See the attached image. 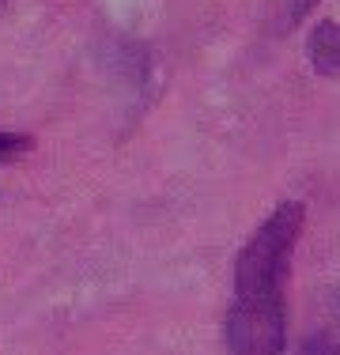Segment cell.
Masks as SVG:
<instances>
[{
  "instance_id": "3",
  "label": "cell",
  "mask_w": 340,
  "mask_h": 355,
  "mask_svg": "<svg viewBox=\"0 0 340 355\" xmlns=\"http://www.w3.org/2000/svg\"><path fill=\"white\" fill-rule=\"evenodd\" d=\"M299 355H340V291H333L321 302Z\"/></svg>"
},
{
  "instance_id": "5",
  "label": "cell",
  "mask_w": 340,
  "mask_h": 355,
  "mask_svg": "<svg viewBox=\"0 0 340 355\" xmlns=\"http://www.w3.org/2000/svg\"><path fill=\"white\" fill-rule=\"evenodd\" d=\"M27 148H31V137H19V132H0V163L19 159Z\"/></svg>"
},
{
  "instance_id": "2",
  "label": "cell",
  "mask_w": 340,
  "mask_h": 355,
  "mask_svg": "<svg viewBox=\"0 0 340 355\" xmlns=\"http://www.w3.org/2000/svg\"><path fill=\"white\" fill-rule=\"evenodd\" d=\"M284 306L231 302L227 314V348L231 355H280L284 352Z\"/></svg>"
},
{
  "instance_id": "1",
  "label": "cell",
  "mask_w": 340,
  "mask_h": 355,
  "mask_svg": "<svg viewBox=\"0 0 340 355\" xmlns=\"http://www.w3.org/2000/svg\"><path fill=\"white\" fill-rule=\"evenodd\" d=\"M303 227V205H280L253 231L235 265V302L284 306V272Z\"/></svg>"
},
{
  "instance_id": "6",
  "label": "cell",
  "mask_w": 340,
  "mask_h": 355,
  "mask_svg": "<svg viewBox=\"0 0 340 355\" xmlns=\"http://www.w3.org/2000/svg\"><path fill=\"white\" fill-rule=\"evenodd\" d=\"M314 4H318V0H291V19H303Z\"/></svg>"
},
{
  "instance_id": "7",
  "label": "cell",
  "mask_w": 340,
  "mask_h": 355,
  "mask_svg": "<svg viewBox=\"0 0 340 355\" xmlns=\"http://www.w3.org/2000/svg\"><path fill=\"white\" fill-rule=\"evenodd\" d=\"M0 8H4V0H0Z\"/></svg>"
},
{
  "instance_id": "4",
  "label": "cell",
  "mask_w": 340,
  "mask_h": 355,
  "mask_svg": "<svg viewBox=\"0 0 340 355\" xmlns=\"http://www.w3.org/2000/svg\"><path fill=\"white\" fill-rule=\"evenodd\" d=\"M310 64L321 76H340V23H318V27H314Z\"/></svg>"
}]
</instances>
